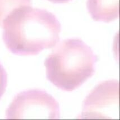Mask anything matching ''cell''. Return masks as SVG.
Wrapping results in <instances>:
<instances>
[{
	"mask_svg": "<svg viewBox=\"0 0 120 120\" xmlns=\"http://www.w3.org/2000/svg\"><path fill=\"white\" fill-rule=\"evenodd\" d=\"M50 2L54 3V4H64V3H67L71 0H48Z\"/></svg>",
	"mask_w": 120,
	"mask_h": 120,
	"instance_id": "ba28073f",
	"label": "cell"
},
{
	"mask_svg": "<svg viewBox=\"0 0 120 120\" xmlns=\"http://www.w3.org/2000/svg\"><path fill=\"white\" fill-rule=\"evenodd\" d=\"M31 5V0H0V26L14 10Z\"/></svg>",
	"mask_w": 120,
	"mask_h": 120,
	"instance_id": "8992f818",
	"label": "cell"
},
{
	"mask_svg": "<svg viewBox=\"0 0 120 120\" xmlns=\"http://www.w3.org/2000/svg\"><path fill=\"white\" fill-rule=\"evenodd\" d=\"M3 40L19 56L36 55L56 45L61 27L55 15L44 9L23 6L14 10L2 24Z\"/></svg>",
	"mask_w": 120,
	"mask_h": 120,
	"instance_id": "6da1fadb",
	"label": "cell"
},
{
	"mask_svg": "<svg viewBox=\"0 0 120 120\" xmlns=\"http://www.w3.org/2000/svg\"><path fill=\"white\" fill-rule=\"evenodd\" d=\"M87 8L95 21L109 23L120 16V0H88Z\"/></svg>",
	"mask_w": 120,
	"mask_h": 120,
	"instance_id": "5b68a950",
	"label": "cell"
},
{
	"mask_svg": "<svg viewBox=\"0 0 120 120\" xmlns=\"http://www.w3.org/2000/svg\"><path fill=\"white\" fill-rule=\"evenodd\" d=\"M96 61V55L85 42L70 38L60 42L44 64L50 82L63 91H72L94 75Z\"/></svg>",
	"mask_w": 120,
	"mask_h": 120,
	"instance_id": "7a4b0ae2",
	"label": "cell"
},
{
	"mask_svg": "<svg viewBox=\"0 0 120 120\" xmlns=\"http://www.w3.org/2000/svg\"><path fill=\"white\" fill-rule=\"evenodd\" d=\"M7 84H8V76L5 69L0 63V99L5 93Z\"/></svg>",
	"mask_w": 120,
	"mask_h": 120,
	"instance_id": "52a82bcc",
	"label": "cell"
},
{
	"mask_svg": "<svg viewBox=\"0 0 120 120\" xmlns=\"http://www.w3.org/2000/svg\"><path fill=\"white\" fill-rule=\"evenodd\" d=\"M119 107V82L107 80L98 84L86 96L78 118L118 120Z\"/></svg>",
	"mask_w": 120,
	"mask_h": 120,
	"instance_id": "277c9868",
	"label": "cell"
},
{
	"mask_svg": "<svg viewBox=\"0 0 120 120\" xmlns=\"http://www.w3.org/2000/svg\"><path fill=\"white\" fill-rule=\"evenodd\" d=\"M60 116L56 100L46 91L37 89L18 94L6 112L8 120H57Z\"/></svg>",
	"mask_w": 120,
	"mask_h": 120,
	"instance_id": "3957f363",
	"label": "cell"
}]
</instances>
